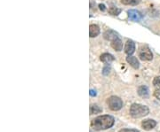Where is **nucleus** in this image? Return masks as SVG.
Masks as SVG:
<instances>
[{"mask_svg": "<svg viewBox=\"0 0 160 132\" xmlns=\"http://www.w3.org/2000/svg\"><path fill=\"white\" fill-rule=\"evenodd\" d=\"M114 123V117L111 115H101L92 121L91 126L94 130H103L111 128Z\"/></svg>", "mask_w": 160, "mask_h": 132, "instance_id": "f257e3e1", "label": "nucleus"}, {"mask_svg": "<svg viewBox=\"0 0 160 132\" xmlns=\"http://www.w3.org/2000/svg\"><path fill=\"white\" fill-rule=\"evenodd\" d=\"M149 114V109L148 106L141 104H132L130 107V115L134 118L144 117Z\"/></svg>", "mask_w": 160, "mask_h": 132, "instance_id": "f03ea898", "label": "nucleus"}, {"mask_svg": "<svg viewBox=\"0 0 160 132\" xmlns=\"http://www.w3.org/2000/svg\"><path fill=\"white\" fill-rule=\"evenodd\" d=\"M107 103L109 105V108L113 111H118L123 106V101L122 99L117 96H111L108 98Z\"/></svg>", "mask_w": 160, "mask_h": 132, "instance_id": "7ed1b4c3", "label": "nucleus"}, {"mask_svg": "<svg viewBox=\"0 0 160 132\" xmlns=\"http://www.w3.org/2000/svg\"><path fill=\"white\" fill-rule=\"evenodd\" d=\"M139 57L142 60H151L153 59V53L151 52V51L149 50L148 47L144 46L140 48V51H139Z\"/></svg>", "mask_w": 160, "mask_h": 132, "instance_id": "20e7f679", "label": "nucleus"}, {"mask_svg": "<svg viewBox=\"0 0 160 132\" xmlns=\"http://www.w3.org/2000/svg\"><path fill=\"white\" fill-rule=\"evenodd\" d=\"M128 13V17L131 21H140L142 19V14L140 12L137 10H133V9H131L129 11L127 12Z\"/></svg>", "mask_w": 160, "mask_h": 132, "instance_id": "39448f33", "label": "nucleus"}, {"mask_svg": "<svg viewBox=\"0 0 160 132\" xmlns=\"http://www.w3.org/2000/svg\"><path fill=\"white\" fill-rule=\"evenodd\" d=\"M125 52L129 56L135 52V44L133 41L128 40L126 42V45H125Z\"/></svg>", "mask_w": 160, "mask_h": 132, "instance_id": "423d86ee", "label": "nucleus"}, {"mask_svg": "<svg viewBox=\"0 0 160 132\" xmlns=\"http://www.w3.org/2000/svg\"><path fill=\"white\" fill-rule=\"evenodd\" d=\"M157 125V121L151 119H148V120H144L142 122V126L145 130H150L153 128H155Z\"/></svg>", "mask_w": 160, "mask_h": 132, "instance_id": "0eeeda50", "label": "nucleus"}, {"mask_svg": "<svg viewBox=\"0 0 160 132\" xmlns=\"http://www.w3.org/2000/svg\"><path fill=\"white\" fill-rule=\"evenodd\" d=\"M103 36H104V38H105L106 40L111 41V42L113 40H115V39H117L118 37H119L118 33H116L115 31L111 30V29H109V30L105 31V33L103 34Z\"/></svg>", "mask_w": 160, "mask_h": 132, "instance_id": "6e6552de", "label": "nucleus"}, {"mask_svg": "<svg viewBox=\"0 0 160 132\" xmlns=\"http://www.w3.org/2000/svg\"><path fill=\"white\" fill-rule=\"evenodd\" d=\"M101 30H100V28L98 27L97 25L95 24H92L89 27V35L90 37H96L98 35L100 34Z\"/></svg>", "mask_w": 160, "mask_h": 132, "instance_id": "1a4fd4ad", "label": "nucleus"}, {"mask_svg": "<svg viewBox=\"0 0 160 132\" xmlns=\"http://www.w3.org/2000/svg\"><path fill=\"white\" fill-rule=\"evenodd\" d=\"M126 61L130 64L133 68L137 69L140 67V63L138 61L137 58L133 57V56H128V57H126Z\"/></svg>", "mask_w": 160, "mask_h": 132, "instance_id": "9d476101", "label": "nucleus"}, {"mask_svg": "<svg viewBox=\"0 0 160 132\" xmlns=\"http://www.w3.org/2000/svg\"><path fill=\"white\" fill-rule=\"evenodd\" d=\"M111 46H112V48L116 50V51H118V52H119L122 50V48H123V44H122V41L120 39L119 37H118L117 39H115L111 42Z\"/></svg>", "mask_w": 160, "mask_h": 132, "instance_id": "9b49d317", "label": "nucleus"}, {"mask_svg": "<svg viewBox=\"0 0 160 132\" xmlns=\"http://www.w3.org/2000/svg\"><path fill=\"white\" fill-rule=\"evenodd\" d=\"M101 60L102 61L103 63H110L112 61L115 60V58L113 55L109 54V53H103L101 55Z\"/></svg>", "mask_w": 160, "mask_h": 132, "instance_id": "f8f14e48", "label": "nucleus"}, {"mask_svg": "<svg viewBox=\"0 0 160 132\" xmlns=\"http://www.w3.org/2000/svg\"><path fill=\"white\" fill-rule=\"evenodd\" d=\"M138 94L142 97V98H147L149 96V89L145 85H142L138 88Z\"/></svg>", "mask_w": 160, "mask_h": 132, "instance_id": "ddd939ff", "label": "nucleus"}, {"mask_svg": "<svg viewBox=\"0 0 160 132\" xmlns=\"http://www.w3.org/2000/svg\"><path fill=\"white\" fill-rule=\"evenodd\" d=\"M102 112V109L98 105H92L90 106V115H96Z\"/></svg>", "mask_w": 160, "mask_h": 132, "instance_id": "4468645a", "label": "nucleus"}, {"mask_svg": "<svg viewBox=\"0 0 160 132\" xmlns=\"http://www.w3.org/2000/svg\"><path fill=\"white\" fill-rule=\"evenodd\" d=\"M140 2L141 0H121V3L126 6H136Z\"/></svg>", "mask_w": 160, "mask_h": 132, "instance_id": "2eb2a0df", "label": "nucleus"}, {"mask_svg": "<svg viewBox=\"0 0 160 132\" xmlns=\"http://www.w3.org/2000/svg\"><path fill=\"white\" fill-rule=\"evenodd\" d=\"M109 12L112 15H118L121 12V9L118 8V7H110L109 10Z\"/></svg>", "mask_w": 160, "mask_h": 132, "instance_id": "dca6fc26", "label": "nucleus"}, {"mask_svg": "<svg viewBox=\"0 0 160 132\" xmlns=\"http://www.w3.org/2000/svg\"><path fill=\"white\" fill-rule=\"evenodd\" d=\"M153 85L156 87H159L160 88V76L155 77L153 80Z\"/></svg>", "mask_w": 160, "mask_h": 132, "instance_id": "f3484780", "label": "nucleus"}, {"mask_svg": "<svg viewBox=\"0 0 160 132\" xmlns=\"http://www.w3.org/2000/svg\"><path fill=\"white\" fill-rule=\"evenodd\" d=\"M119 132H139L138 130H128V129H123L119 130Z\"/></svg>", "mask_w": 160, "mask_h": 132, "instance_id": "a211bd4d", "label": "nucleus"}, {"mask_svg": "<svg viewBox=\"0 0 160 132\" xmlns=\"http://www.w3.org/2000/svg\"><path fill=\"white\" fill-rule=\"evenodd\" d=\"M154 96L156 97V98H158V99H159V100H160V89L157 90V91H155Z\"/></svg>", "mask_w": 160, "mask_h": 132, "instance_id": "6ab92c4d", "label": "nucleus"}, {"mask_svg": "<svg viewBox=\"0 0 160 132\" xmlns=\"http://www.w3.org/2000/svg\"><path fill=\"white\" fill-rule=\"evenodd\" d=\"M109 70H110V68H109V67H105V68H103V75H108L109 73Z\"/></svg>", "mask_w": 160, "mask_h": 132, "instance_id": "aec40b11", "label": "nucleus"}, {"mask_svg": "<svg viewBox=\"0 0 160 132\" xmlns=\"http://www.w3.org/2000/svg\"><path fill=\"white\" fill-rule=\"evenodd\" d=\"M89 94H90V96H92V97H95L96 96V92L94 90H90Z\"/></svg>", "mask_w": 160, "mask_h": 132, "instance_id": "412c9836", "label": "nucleus"}, {"mask_svg": "<svg viewBox=\"0 0 160 132\" xmlns=\"http://www.w3.org/2000/svg\"><path fill=\"white\" fill-rule=\"evenodd\" d=\"M99 7H100V10H101V11H105V10H106L104 5H102V4H101V5H99Z\"/></svg>", "mask_w": 160, "mask_h": 132, "instance_id": "4be33fe9", "label": "nucleus"}]
</instances>
